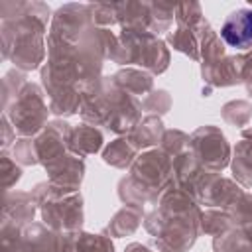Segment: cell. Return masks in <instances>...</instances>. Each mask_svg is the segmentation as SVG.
I'll list each match as a JSON object with an SVG mask.
<instances>
[{
  "instance_id": "cell-1",
  "label": "cell",
  "mask_w": 252,
  "mask_h": 252,
  "mask_svg": "<svg viewBox=\"0 0 252 252\" xmlns=\"http://www.w3.org/2000/svg\"><path fill=\"white\" fill-rule=\"evenodd\" d=\"M220 35L230 47H248L252 43V8L230 12L222 22Z\"/></svg>"
}]
</instances>
